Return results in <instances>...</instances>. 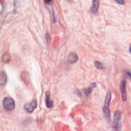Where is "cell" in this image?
Instances as JSON below:
<instances>
[{"label": "cell", "instance_id": "7a4b0ae2", "mask_svg": "<svg viewBox=\"0 0 131 131\" xmlns=\"http://www.w3.org/2000/svg\"><path fill=\"white\" fill-rule=\"evenodd\" d=\"M3 104L4 107L8 111H12L14 109L15 101L11 97H5L3 101Z\"/></svg>", "mask_w": 131, "mask_h": 131}, {"label": "cell", "instance_id": "30bf717a", "mask_svg": "<svg viewBox=\"0 0 131 131\" xmlns=\"http://www.w3.org/2000/svg\"><path fill=\"white\" fill-rule=\"evenodd\" d=\"M7 77L6 73L4 71H1L0 76V84L1 85H5L6 83Z\"/></svg>", "mask_w": 131, "mask_h": 131}, {"label": "cell", "instance_id": "4fadbf2b", "mask_svg": "<svg viewBox=\"0 0 131 131\" xmlns=\"http://www.w3.org/2000/svg\"><path fill=\"white\" fill-rule=\"evenodd\" d=\"M95 67L98 69H103L104 68L103 65L98 61H95L94 62Z\"/></svg>", "mask_w": 131, "mask_h": 131}, {"label": "cell", "instance_id": "8fae6325", "mask_svg": "<svg viewBox=\"0 0 131 131\" xmlns=\"http://www.w3.org/2000/svg\"><path fill=\"white\" fill-rule=\"evenodd\" d=\"M96 86V84L95 83H92L89 86L88 88V89H86V90H84L83 92H84V94L86 96H88L89 95L91 92H92V90L93 88H95Z\"/></svg>", "mask_w": 131, "mask_h": 131}, {"label": "cell", "instance_id": "5bb4252c", "mask_svg": "<svg viewBox=\"0 0 131 131\" xmlns=\"http://www.w3.org/2000/svg\"><path fill=\"white\" fill-rule=\"evenodd\" d=\"M125 74L126 75V76H128L129 78L130 77V72L129 70H125Z\"/></svg>", "mask_w": 131, "mask_h": 131}, {"label": "cell", "instance_id": "52a82bcc", "mask_svg": "<svg viewBox=\"0 0 131 131\" xmlns=\"http://www.w3.org/2000/svg\"><path fill=\"white\" fill-rule=\"evenodd\" d=\"M78 59V56L75 53H71L68 56L67 60L70 63H74L77 62Z\"/></svg>", "mask_w": 131, "mask_h": 131}, {"label": "cell", "instance_id": "9a60e30c", "mask_svg": "<svg viewBox=\"0 0 131 131\" xmlns=\"http://www.w3.org/2000/svg\"><path fill=\"white\" fill-rule=\"evenodd\" d=\"M116 2L120 5H124L125 4V2L124 1H116Z\"/></svg>", "mask_w": 131, "mask_h": 131}, {"label": "cell", "instance_id": "ba28073f", "mask_svg": "<svg viewBox=\"0 0 131 131\" xmlns=\"http://www.w3.org/2000/svg\"><path fill=\"white\" fill-rule=\"evenodd\" d=\"M21 78L26 85H28L29 84L30 77L28 73L27 72H23L21 75Z\"/></svg>", "mask_w": 131, "mask_h": 131}, {"label": "cell", "instance_id": "6da1fadb", "mask_svg": "<svg viewBox=\"0 0 131 131\" xmlns=\"http://www.w3.org/2000/svg\"><path fill=\"white\" fill-rule=\"evenodd\" d=\"M111 92L110 91H108L104 100V105L103 107V112L104 115H105V117L109 119L110 117V111L109 109V105L111 99Z\"/></svg>", "mask_w": 131, "mask_h": 131}, {"label": "cell", "instance_id": "3957f363", "mask_svg": "<svg viewBox=\"0 0 131 131\" xmlns=\"http://www.w3.org/2000/svg\"><path fill=\"white\" fill-rule=\"evenodd\" d=\"M121 114L119 111H116L114 115L113 124L115 130H120L121 126Z\"/></svg>", "mask_w": 131, "mask_h": 131}, {"label": "cell", "instance_id": "2e32d148", "mask_svg": "<svg viewBox=\"0 0 131 131\" xmlns=\"http://www.w3.org/2000/svg\"><path fill=\"white\" fill-rule=\"evenodd\" d=\"M51 1H45V2L46 3H47V4H50V3H51Z\"/></svg>", "mask_w": 131, "mask_h": 131}, {"label": "cell", "instance_id": "277c9868", "mask_svg": "<svg viewBox=\"0 0 131 131\" xmlns=\"http://www.w3.org/2000/svg\"><path fill=\"white\" fill-rule=\"evenodd\" d=\"M37 107V101L33 100L24 105L25 110L28 113H32Z\"/></svg>", "mask_w": 131, "mask_h": 131}, {"label": "cell", "instance_id": "7c38bea8", "mask_svg": "<svg viewBox=\"0 0 131 131\" xmlns=\"http://www.w3.org/2000/svg\"><path fill=\"white\" fill-rule=\"evenodd\" d=\"M10 60V55L8 53H5L2 57V61L4 63L8 62Z\"/></svg>", "mask_w": 131, "mask_h": 131}, {"label": "cell", "instance_id": "5b68a950", "mask_svg": "<svg viewBox=\"0 0 131 131\" xmlns=\"http://www.w3.org/2000/svg\"><path fill=\"white\" fill-rule=\"evenodd\" d=\"M120 91L122 94V99L123 101H126L127 96L126 92V81L125 80H123L120 84Z\"/></svg>", "mask_w": 131, "mask_h": 131}, {"label": "cell", "instance_id": "9c48e42d", "mask_svg": "<svg viewBox=\"0 0 131 131\" xmlns=\"http://www.w3.org/2000/svg\"><path fill=\"white\" fill-rule=\"evenodd\" d=\"M99 6V1H92V6L91 7V11L93 13H97L98 8Z\"/></svg>", "mask_w": 131, "mask_h": 131}, {"label": "cell", "instance_id": "8992f818", "mask_svg": "<svg viewBox=\"0 0 131 131\" xmlns=\"http://www.w3.org/2000/svg\"><path fill=\"white\" fill-rule=\"evenodd\" d=\"M50 93L49 91L46 92L45 94V103L48 108H51L53 106V101L51 99Z\"/></svg>", "mask_w": 131, "mask_h": 131}]
</instances>
